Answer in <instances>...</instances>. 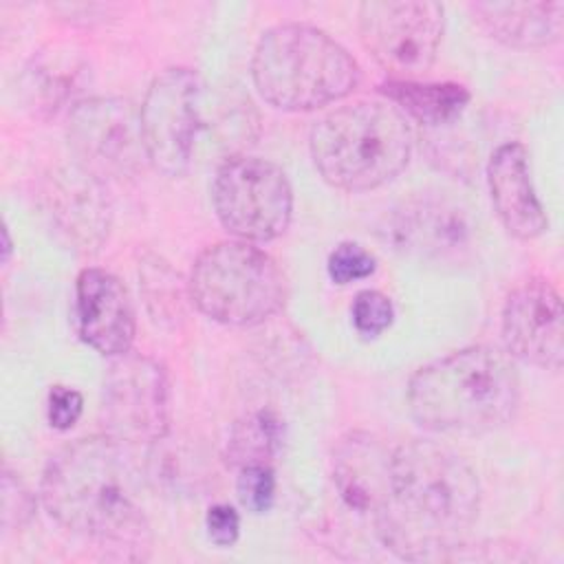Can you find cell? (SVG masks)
Listing matches in <instances>:
<instances>
[{
  "instance_id": "6da1fadb",
  "label": "cell",
  "mask_w": 564,
  "mask_h": 564,
  "mask_svg": "<svg viewBox=\"0 0 564 564\" xmlns=\"http://www.w3.org/2000/svg\"><path fill=\"white\" fill-rule=\"evenodd\" d=\"M40 498L59 527L95 542L108 560L150 557L152 527L141 482L112 436H86L62 447L42 474Z\"/></svg>"
},
{
  "instance_id": "7a4b0ae2",
  "label": "cell",
  "mask_w": 564,
  "mask_h": 564,
  "mask_svg": "<svg viewBox=\"0 0 564 564\" xmlns=\"http://www.w3.org/2000/svg\"><path fill=\"white\" fill-rule=\"evenodd\" d=\"M478 507L474 469L449 447L412 438L390 454L388 500L372 522L379 540L401 560L438 562L463 544Z\"/></svg>"
},
{
  "instance_id": "3957f363",
  "label": "cell",
  "mask_w": 564,
  "mask_h": 564,
  "mask_svg": "<svg viewBox=\"0 0 564 564\" xmlns=\"http://www.w3.org/2000/svg\"><path fill=\"white\" fill-rule=\"evenodd\" d=\"M408 405L432 432H491L516 416L520 377L502 350L469 346L419 368L408 383Z\"/></svg>"
},
{
  "instance_id": "277c9868",
  "label": "cell",
  "mask_w": 564,
  "mask_h": 564,
  "mask_svg": "<svg viewBox=\"0 0 564 564\" xmlns=\"http://www.w3.org/2000/svg\"><path fill=\"white\" fill-rule=\"evenodd\" d=\"M308 145L326 183L366 192L403 172L412 154V128L394 104L359 99L324 115L313 126Z\"/></svg>"
},
{
  "instance_id": "5b68a950",
  "label": "cell",
  "mask_w": 564,
  "mask_h": 564,
  "mask_svg": "<svg viewBox=\"0 0 564 564\" xmlns=\"http://www.w3.org/2000/svg\"><path fill=\"white\" fill-rule=\"evenodd\" d=\"M251 77L273 108L306 112L348 97L359 86L361 70L326 31L311 24H278L258 40Z\"/></svg>"
},
{
  "instance_id": "8992f818",
  "label": "cell",
  "mask_w": 564,
  "mask_h": 564,
  "mask_svg": "<svg viewBox=\"0 0 564 564\" xmlns=\"http://www.w3.org/2000/svg\"><path fill=\"white\" fill-rule=\"evenodd\" d=\"M189 297L209 319L256 326L286 302V278L278 262L245 240H223L198 253L189 273Z\"/></svg>"
},
{
  "instance_id": "52a82bcc",
  "label": "cell",
  "mask_w": 564,
  "mask_h": 564,
  "mask_svg": "<svg viewBox=\"0 0 564 564\" xmlns=\"http://www.w3.org/2000/svg\"><path fill=\"white\" fill-rule=\"evenodd\" d=\"M212 203L220 225L245 242L282 236L293 214V192L282 167L249 154H234L216 170Z\"/></svg>"
},
{
  "instance_id": "ba28073f",
  "label": "cell",
  "mask_w": 564,
  "mask_h": 564,
  "mask_svg": "<svg viewBox=\"0 0 564 564\" xmlns=\"http://www.w3.org/2000/svg\"><path fill=\"white\" fill-rule=\"evenodd\" d=\"M445 9L432 0H379L359 7V35L392 79H416L436 59Z\"/></svg>"
},
{
  "instance_id": "9c48e42d",
  "label": "cell",
  "mask_w": 564,
  "mask_h": 564,
  "mask_svg": "<svg viewBox=\"0 0 564 564\" xmlns=\"http://www.w3.org/2000/svg\"><path fill=\"white\" fill-rule=\"evenodd\" d=\"M101 416L121 445H156L170 430V383L163 366L139 352L112 359L104 379Z\"/></svg>"
},
{
  "instance_id": "30bf717a",
  "label": "cell",
  "mask_w": 564,
  "mask_h": 564,
  "mask_svg": "<svg viewBox=\"0 0 564 564\" xmlns=\"http://www.w3.org/2000/svg\"><path fill=\"white\" fill-rule=\"evenodd\" d=\"M203 79L192 68L159 73L141 104V132L150 163L181 176L194 156L196 137L203 130Z\"/></svg>"
},
{
  "instance_id": "8fae6325",
  "label": "cell",
  "mask_w": 564,
  "mask_h": 564,
  "mask_svg": "<svg viewBox=\"0 0 564 564\" xmlns=\"http://www.w3.org/2000/svg\"><path fill=\"white\" fill-rule=\"evenodd\" d=\"M68 141L95 176H134L148 159L141 112L123 97H90L68 115Z\"/></svg>"
},
{
  "instance_id": "7c38bea8",
  "label": "cell",
  "mask_w": 564,
  "mask_h": 564,
  "mask_svg": "<svg viewBox=\"0 0 564 564\" xmlns=\"http://www.w3.org/2000/svg\"><path fill=\"white\" fill-rule=\"evenodd\" d=\"M381 236L394 251L430 264H460L471 253V225L465 212L438 198L401 203L386 218Z\"/></svg>"
},
{
  "instance_id": "4fadbf2b",
  "label": "cell",
  "mask_w": 564,
  "mask_h": 564,
  "mask_svg": "<svg viewBox=\"0 0 564 564\" xmlns=\"http://www.w3.org/2000/svg\"><path fill=\"white\" fill-rule=\"evenodd\" d=\"M564 311L555 286L533 278L513 289L502 306L507 350L538 368L560 370L564 361Z\"/></svg>"
},
{
  "instance_id": "5bb4252c",
  "label": "cell",
  "mask_w": 564,
  "mask_h": 564,
  "mask_svg": "<svg viewBox=\"0 0 564 564\" xmlns=\"http://www.w3.org/2000/svg\"><path fill=\"white\" fill-rule=\"evenodd\" d=\"M79 337L99 355L119 357L134 339V308L123 282L106 269L88 267L75 286Z\"/></svg>"
},
{
  "instance_id": "9a60e30c",
  "label": "cell",
  "mask_w": 564,
  "mask_h": 564,
  "mask_svg": "<svg viewBox=\"0 0 564 564\" xmlns=\"http://www.w3.org/2000/svg\"><path fill=\"white\" fill-rule=\"evenodd\" d=\"M46 209L70 245L93 251L108 236L110 203L99 176L86 167H64L48 178Z\"/></svg>"
},
{
  "instance_id": "2e32d148",
  "label": "cell",
  "mask_w": 564,
  "mask_h": 564,
  "mask_svg": "<svg viewBox=\"0 0 564 564\" xmlns=\"http://www.w3.org/2000/svg\"><path fill=\"white\" fill-rule=\"evenodd\" d=\"M487 185L494 209L511 236L533 240L546 229V214L533 189L522 143L509 141L494 150L487 163Z\"/></svg>"
},
{
  "instance_id": "e0dca14e",
  "label": "cell",
  "mask_w": 564,
  "mask_h": 564,
  "mask_svg": "<svg viewBox=\"0 0 564 564\" xmlns=\"http://www.w3.org/2000/svg\"><path fill=\"white\" fill-rule=\"evenodd\" d=\"M390 454L392 449L366 432L346 434L333 452V478L341 500L372 520L388 500Z\"/></svg>"
},
{
  "instance_id": "ac0fdd59",
  "label": "cell",
  "mask_w": 564,
  "mask_h": 564,
  "mask_svg": "<svg viewBox=\"0 0 564 564\" xmlns=\"http://www.w3.org/2000/svg\"><path fill=\"white\" fill-rule=\"evenodd\" d=\"M476 22L498 42L516 48H540L557 42L564 29L562 0L474 2Z\"/></svg>"
},
{
  "instance_id": "d6986e66",
  "label": "cell",
  "mask_w": 564,
  "mask_h": 564,
  "mask_svg": "<svg viewBox=\"0 0 564 564\" xmlns=\"http://www.w3.org/2000/svg\"><path fill=\"white\" fill-rule=\"evenodd\" d=\"M381 93L405 117L425 126L452 123L469 104V90L454 82H416V79H388Z\"/></svg>"
},
{
  "instance_id": "ffe728a7",
  "label": "cell",
  "mask_w": 564,
  "mask_h": 564,
  "mask_svg": "<svg viewBox=\"0 0 564 564\" xmlns=\"http://www.w3.org/2000/svg\"><path fill=\"white\" fill-rule=\"evenodd\" d=\"M284 425L282 419L271 410H258L234 423L225 460L234 469L271 465L278 452L282 449Z\"/></svg>"
},
{
  "instance_id": "44dd1931",
  "label": "cell",
  "mask_w": 564,
  "mask_h": 564,
  "mask_svg": "<svg viewBox=\"0 0 564 564\" xmlns=\"http://www.w3.org/2000/svg\"><path fill=\"white\" fill-rule=\"evenodd\" d=\"M75 75H77V70H70L68 64L53 62V68H51V64H35L26 73L33 101L40 104V108L55 110L70 95Z\"/></svg>"
},
{
  "instance_id": "7402d4cb",
  "label": "cell",
  "mask_w": 564,
  "mask_h": 564,
  "mask_svg": "<svg viewBox=\"0 0 564 564\" xmlns=\"http://www.w3.org/2000/svg\"><path fill=\"white\" fill-rule=\"evenodd\" d=\"M326 269L335 284H350L370 278L377 269V260L366 247L357 242H341L330 251Z\"/></svg>"
},
{
  "instance_id": "603a6c76",
  "label": "cell",
  "mask_w": 564,
  "mask_h": 564,
  "mask_svg": "<svg viewBox=\"0 0 564 564\" xmlns=\"http://www.w3.org/2000/svg\"><path fill=\"white\" fill-rule=\"evenodd\" d=\"M350 313H352V324L357 333L368 337L381 335L394 319V306L390 297L375 289L359 291L352 300Z\"/></svg>"
},
{
  "instance_id": "cb8c5ba5",
  "label": "cell",
  "mask_w": 564,
  "mask_h": 564,
  "mask_svg": "<svg viewBox=\"0 0 564 564\" xmlns=\"http://www.w3.org/2000/svg\"><path fill=\"white\" fill-rule=\"evenodd\" d=\"M236 494L240 505L251 513H264L275 498V476L271 465H256L238 469Z\"/></svg>"
},
{
  "instance_id": "d4e9b609",
  "label": "cell",
  "mask_w": 564,
  "mask_h": 564,
  "mask_svg": "<svg viewBox=\"0 0 564 564\" xmlns=\"http://www.w3.org/2000/svg\"><path fill=\"white\" fill-rule=\"evenodd\" d=\"M84 410V399L77 390L53 386L48 392V423L55 430H70Z\"/></svg>"
},
{
  "instance_id": "484cf974",
  "label": "cell",
  "mask_w": 564,
  "mask_h": 564,
  "mask_svg": "<svg viewBox=\"0 0 564 564\" xmlns=\"http://www.w3.org/2000/svg\"><path fill=\"white\" fill-rule=\"evenodd\" d=\"M33 513V498L9 471L2 478V524H24Z\"/></svg>"
},
{
  "instance_id": "4316f807",
  "label": "cell",
  "mask_w": 564,
  "mask_h": 564,
  "mask_svg": "<svg viewBox=\"0 0 564 564\" xmlns=\"http://www.w3.org/2000/svg\"><path fill=\"white\" fill-rule=\"evenodd\" d=\"M207 535L218 546H231L236 544L240 535V516L231 505H214L209 507L205 516Z\"/></svg>"
},
{
  "instance_id": "83f0119b",
  "label": "cell",
  "mask_w": 564,
  "mask_h": 564,
  "mask_svg": "<svg viewBox=\"0 0 564 564\" xmlns=\"http://www.w3.org/2000/svg\"><path fill=\"white\" fill-rule=\"evenodd\" d=\"M2 236H4V260L9 258V253H11V242H9V231H7V227H2Z\"/></svg>"
}]
</instances>
